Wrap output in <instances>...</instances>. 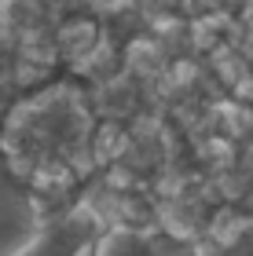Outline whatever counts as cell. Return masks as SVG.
Segmentation results:
<instances>
[{
	"mask_svg": "<svg viewBox=\"0 0 253 256\" xmlns=\"http://www.w3.org/2000/svg\"><path fill=\"white\" fill-rule=\"evenodd\" d=\"M103 212L92 198H81V202L59 208L52 216H41L37 230L15 246L8 256H81L92 249L96 234L103 230Z\"/></svg>",
	"mask_w": 253,
	"mask_h": 256,
	"instance_id": "2",
	"label": "cell"
},
{
	"mask_svg": "<svg viewBox=\"0 0 253 256\" xmlns=\"http://www.w3.org/2000/svg\"><path fill=\"white\" fill-rule=\"evenodd\" d=\"M151 238H154V256H202L187 234H172L165 227H151Z\"/></svg>",
	"mask_w": 253,
	"mask_h": 256,
	"instance_id": "5",
	"label": "cell"
},
{
	"mask_svg": "<svg viewBox=\"0 0 253 256\" xmlns=\"http://www.w3.org/2000/svg\"><path fill=\"white\" fill-rule=\"evenodd\" d=\"M99 0H0V26L19 59L41 70H59L55 33L66 18L96 11Z\"/></svg>",
	"mask_w": 253,
	"mask_h": 256,
	"instance_id": "1",
	"label": "cell"
},
{
	"mask_svg": "<svg viewBox=\"0 0 253 256\" xmlns=\"http://www.w3.org/2000/svg\"><path fill=\"white\" fill-rule=\"evenodd\" d=\"M26 74H41L48 80V74H55V70H41V66H33L26 59H19L15 48H11V40H8V33H4V26H0V77H22L26 80ZM26 84H41V80H26Z\"/></svg>",
	"mask_w": 253,
	"mask_h": 256,
	"instance_id": "4",
	"label": "cell"
},
{
	"mask_svg": "<svg viewBox=\"0 0 253 256\" xmlns=\"http://www.w3.org/2000/svg\"><path fill=\"white\" fill-rule=\"evenodd\" d=\"M88 256H154L151 227L136 224H103V230L92 242Z\"/></svg>",
	"mask_w": 253,
	"mask_h": 256,
	"instance_id": "3",
	"label": "cell"
}]
</instances>
